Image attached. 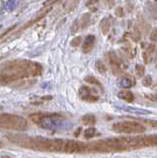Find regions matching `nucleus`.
Here are the masks:
<instances>
[{"label": "nucleus", "mask_w": 157, "mask_h": 158, "mask_svg": "<svg viewBox=\"0 0 157 158\" xmlns=\"http://www.w3.org/2000/svg\"><path fill=\"white\" fill-rule=\"evenodd\" d=\"M150 41L152 43H154V44H157V28H154L153 30H152V32L150 34Z\"/></svg>", "instance_id": "obj_25"}, {"label": "nucleus", "mask_w": 157, "mask_h": 158, "mask_svg": "<svg viewBox=\"0 0 157 158\" xmlns=\"http://www.w3.org/2000/svg\"><path fill=\"white\" fill-rule=\"evenodd\" d=\"M95 90H93L92 88L88 86H81L78 90V95H79L82 101L88 103H95L99 100V96L95 94Z\"/></svg>", "instance_id": "obj_6"}, {"label": "nucleus", "mask_w": 157, "mask_h": 158, "mask_svg": "<svg viewBox=\"0 0 157 158\" xmlns=\"http://www.w3.org/2000/svg\"><path fill=\"white\" fill-rule=\"evenodd\" d=\"M90 22H91V15L89 13H85L82 15V17L80 19V28L82 29H85L87 28L88 26L90 25Z\"/></svg>", "instance_id": "obj_16"}, {"label": "nucleus", "mask_w": 157, "mask_h": 158, "mask_svg": "<svg viewBox=\"0 0 157 158\" xmlns=\"http://www.w3.org/2000/svg\"><path fill=\"white\" fill-rule=\"evenodd\" d=\"M1 109H2V108H1V107H0V110H1Z\"/></svg>", "instance_id": "obj_35"}, {"label": "nucleus", "mask_w": 157, "mask_h": 158, "mask_svg": "<svg viewBox=\"0 0 157 158\" xmlns=\"http://www.w3.org/2000/svg\"><path fill=\"white\" fill-rule=\"evenodd\" d=\"M155 52V44H147L145 52H143V59L145 63H149L152 59V56Z\"/></svg>", "instance_id": "obj_11"}, {"label": "nucleus", "mask_w": 157, "mask_h": 158, "mask_svg": "<svg viewBox=\"0 0 157 158\" xmlns=\"http://www.w3.org/2000/svg\"><path fill=\"white\" fill-rule=\"evenodd\" d=\"M139 145H140V147L157 146V135H147V136H140Z\"/></svg>", "instance_id": "obj_9"}, {"label": "nucleus", "mask_w": 157, "mask_h": 158, "mask_svg": "<svg viewBox=\"0 0 157 158\" xmlns=\"http://www.w3.org/2000/svg\"><path fill=\"white\" fill-rule=\"evenodd\" d=\"M97 135V130L95 127H88L84 131V137L86 139H90V138L94 137Z\"/></svg>", "instance_id": "obj_18"}, {"label": "nucleus", "mask_w": 157, "mask_h": 158, "mask_svg": "<svg viewBox=\"0 0 157 158\" xmlns=\"http://www.w3.org/2000/svg\"><path fill=\"white\" fill-rule=\"evenodd\" d=\"M154 64H155V67L157 68V51L154 53Z\"/></svg>", "instance_id": "obj_32"}, {"label": "nucleus", "mask_w": 157, "mask_h": 158, "mask_svg": "<svg viewBox=\"0 0 157 158\" xmlns=\"http://www.w3.org/2000/svg\"><path fill=\"white\" fill-rule=\"evenodd\" d=\"M144 97L147 99V100L157 103V94H145Z\"/></svg>", "instance_id": "obj_27"}, {"label": "nucleus", "mask_w": 157, "mask_h": 158, "mask_svg": "<svg viewBox=\"0 0 157 158\" xmlns=\"http://www.w3.org/2000/svg\"><path fill=\"white\" fill-rule=\"evenodd\" d=\"M107 58L108 61H109V65L112 70V73L114 75H119L122 72V63H121V59L117 56V53L114 51H111L108 52Z\"/></svg>", "instance_id": "obj_7"}, {"label": "nucleus", "mask_w": 157, "mask_h": 158, "mask_svg": "<svg viewBox=\"0 0 157 158\" xmlns=\"http://www.w3.org/2000/svg\"><path fill=\"white\" fill-rule=\"evenodd\" d=\"M28 127V121L22 116L6 113L0 114V130L24 131Z\"/></svg>", "instance_id": "obj_3"}, {"label": "nucleus", "mask_w": 157, "mask_h": 158, "mask_svg": "<svg viewBox=\"0 0 157 158\" xmlns=\"http://www.w3.org/2000/svg\"><path fill=\"white\" fill-rule=\"evenodd\" d=\"M81 122L83 125H85V126H93L96 123L97 120L94 115H92V114H87V115H84L81 117Z\"/></svg>", "instance_id": "obj_14"}, {"label": "nucleus", "mask_w": 157, "mask_h": 158, "mask_svg": "<svg viewBox=\"0 0 157 158\" xmlns=\"http://www.w3.org/2000/svg\"><path fill=\"white\" fill-rule=\"evenodd\" d=\"M85 81H86L87 83L91 84V85H96V86H98V87H100L101 89L103 88L101 82H100L99 80H98V79H97L96 77H94V76H87V77H85Z\"/></svg>", "instance_id": "obj_19"}, {"label": "nucleus", "mask_w": 157, "mask_h": 158, "mask_svg": "<svg viewBox=\"0 0 157 158\" xmlns=\"http://www.w3.org/2000/svg\"><path fill=\"white\" fill-rule=\"evenodd\" d=\"M17 5H18V2L16 0H8V1H6L5 4H4V8H5L6 11L8 12H12L13 10L16 9Z\"/></svg>", "instance_id": "obj_17"}, {"label": "nucleus", "mask_w": 157, "mask_h": 158, "mask_svg": "<svg viewBox=\"0 0 157 158\" xmlns=\"http://www.w3.org/2000/svg\"><path fill=\"white\" fill-rule=\"evenodd\" d=\"M28 158H30V157H28Z\"/></svg>", "instance_id": "obj_36"}, {"label": "nucleus", "mask_w": 157, "mask_h": 158, "mask_svg": "<svg viewBox=\"0 0 157 158\" xmlns=\"http://www.w3.org/2000/svg\"><path fill=\"white\" fill-rule=\"evenodd\" d=\"M43 66L27 59H13L0 64V83L12 84L40 76Z\"/></svg>", "instance_id": "obj_1"}, {"label": "nucleus", "mask_w": 157, "mask_h": 158, "mask_svg": "<svg viewBox=\"0 0 157 158\" xmlns=\"http://www.w3.org/2000/svg\"><path fill=\"white\" fill-rule=\"evenodd\" d=\"M96 42V38L94 35H88V36L84 39V42L82 44V51L84 53H89L93 48H94V44Z\"/></svg>", "instance_id": "obj_8"}, {"label": "nucleus", "mask_w": 157, "mask_h": 158, "mask_svg": "<svg viewBox=\"0 0 157 158\" xmlns=\"http://www.w3.org/2000/svg\"><path fill=\"white\" fill-rule=\"evenodd\" d=\"M115 14H116V16L120 17V18L124 17V15H125L124 8H122V7H118V8L116 9V11H115Z\"/></svg>", "instance_id": "obj_28"}, {"label": "nucleus", "mask_w": 157, "mask_h": 158, "mask_svg": "<svg viewBox=\"0 0 157 158\" xmlns=\"http://www.w3.org/2000/svg\"><path fill=\"white\" fill-rule=\"evenodd\" d=\"M118 97L122 100H124L127 103H131L134 102V93L129 91V90H122L118 93Z\"/></svg>", "instance_id": "obj_13"}, {"label": "nucleus", "mask_w": 157, "mask_h": 158, "mask_svg": "<svg viewBox=\"0 0 157 158\" xmlns=\"http://www.w3.org/2000/svg\"><path fill=\"white\" fill-rule=\"evenodd\" d=\"M30 118L35 125L48 131H57L66 126L65 118L56 113H37L31 115Z\"/></svg>", "instance_id": "obj_2"}, {"label": "nucleus", "mask_w": 157, "mask_h": 158, "mask_svg": "<svg viewBox=\"0 0 157 158\" xmlns=\"http://www.w3.org/2000/svg\"><path fill=\"white\" fill-rule=\"evenodd\" d=\"M99 2V0H88L86 3L87 7H91V6H95V5Z\"/></svg>", "instance_id": "obj_31"}, {"label": "nucleus", "mask_w": 157, "mask_h": 158, "mask_svg": "<svg viewBox=\"0 0 157 158\" xmlns=\"http://www.w3.org/2000/svg\"><path fill=\"white\" fill-rule=\"evenodd\" d=\"M145 123L152 127H157V120H148L145 121Z\"/></svg>", "instance_id": "obj_30"}, {"label": "nucleus", "mask_w": 157, "mask_h": 158, "mask_svg": "<svg viewBox=\"0 0 157 158\" xmlns=\"http://www.w3.org/2000/svg\"><path fill=\"white\" fill-rule=\"evenodd\" d=\"M111 28V22L108 18H103L100 22V29L103 33V35H107L110 31Z\"/></svg>", "instance_id": "obj_15"}, {"label": "nucleus", "mask_w": 157, "mask_h": 158, "mask_svg": "<svg viewBox=\"0 0 157 158\" xmlns=\"http://www.w3.org/2000/svg\"><path fill=\"white\" fill-rule=\"evenodd\" d=\"M64 153L72 154V153H84L87 152V142L77 141L73 139H65Z\"/></svg>", "instance_id": "obj_5"}, {"label": "nucleus", "mask_w": 157, "mask_h": 158, "mask_svg": "<svg viewBox=\"0 0 157 158\" xmlns=\"http://www.w3.org/2000/svg\"><path fill=\"white\" fill-rule=\"evenodd\" d=\"M81 41H82V39L81 37H76V38H73V40L70 42V44L72 47H79L80 46V44H81Z\"/></svg>", "instance_id": "obj_24"}, {"label": "nucleus", "mask_w": 157, "mask_h": 158, "mask_svg": "<svg viewBox=\"0 0 157 158\" xmlns=\"http://www.w3.org/2000/svg\"><path fill=\"white\" fill-rule=\"evenodd\" d=\"M122 110L126 112H129L131 114H136V115H149L151 114L150 111L143 110V109H138V108H134V107H127V106H118Z\"/></svg>", "instance_id": "obj_12"}, {"label": "nucleus", "mask_w": 157, "mask_h": 158, "mask_svg": "<svg viewBox=\"0 0 157 158\" xmlns=\"http://www.w3.org/2000/svg\"><path fill=\"white\" fill-rule=\"evenodd\" d=\"M104 4L108 8H113L115 6V0H104Z\"/></svg>", "instance_id": "obj_29"}, {"label": "nucleus", "mask_w": 157, "mask_h": 158, "mask_svg": "<svg viewBox=\"0 0 157 158\" xmlns=\"http://www.w3.org/2000/svg\"><path fill=\"white\" fill-rule=\"evenodd\" d=\"M52 97H51V96H45L43 98H35V99H33L32 103L35 104V105H40V104H43V102H46V101L52 100Z\"/></svg>", "instance_id": "obj_22"}, {"label": "nucleus", "mask_w": 157, "mask_h": 158, "mask_svg": "<svg viewBox=\"0 0 157 158\" xmlns=\"http://www.w3.org/2000/svg\"><path fill=\"white\" fill-rule=\"evenodd\" d=\"M142 85L145 86V87H149L151 86L152 84V77L150 75H145L142 77V80H141Z\"/></svg>", "instance_id": "obj_23"}, {"label": "nucleus", "mask_w": 157, "mask_h": 158, "mask_svg": "<svg viewBox=\"0 0 157 158\" xmlns=\"http://www.w3.org/2000/svg\"><path fill=\"white\" fill-rule=\"evenodd\" d=\"M135 73L137 77H143L145 73V67L142 64L137 63L135 65Z\"/></svg>", "instance_id": "obj_21"}, {"label": "nucleus", "mask_w": 157, "mask_h": 158, "mask_svg": "<svg viewBox=\"0 0 157 158\" xmlns=\"http://www.w3.org/2000/svg\"><path fill=\"white\" fill-rule=\"evenodd\" d=\"M80 131H81V128L79 127V128H78V131H75V136H78V135H79Z\"/></svg>", "instance_id": "obj_33"}, {"label": "nucleus", "mask_w": 157, "mask_h": 158, "mask_svg": "<svg viewBox=\"0 0 157 158\" xmlns=\"http://www.w3.org/2000/svg\"><path fill=\"white\" fill-rule=\"evenodd\" d=\"M134 81L130 75H124L118 79V85L124 89H129L134 86Z\"/></svg>", "instance_id": "obj_10"}, {"label": "nucleus", "mask_w": 157, "mask_h": 158, "mask_svg": "<svg viewBox=\"0 0 157 158\" xmlns=\"http://www.w3.org/2000/svg\"><path fill=\"white\" fill-rule=\"evenodd\" d=\"M79 29H80L79 21H78V20H75L74 23H73V24H72V26H71V33H72V34H74V33H76Z\"/></svg>", "instance_id": "obj_26"}, {"label": "nucleus", "mask_w": 157, "mask_h": 158, "mask_svg": "<svg viewBox=\"0 0 157 158\" xmlns=\"http://www.w3.org/2000/svg\"><path fill=\"white\" fill-rule=\"evenodd\" d=\"M0 146H1V142H0Z\"/></svg>", "instance_id": "obj_34"}, {"label": "nucleus", "mask_w": 157, "mask_h": 158, "mask_svg": "<svg viewBox=\"0 0 157 158\" xmlns=\"http://www.w3.org/2000/svg\"><path fill=\"white\" fill-rule=\"evenodd\" d=\"M112 131L116 133H142L146 131V127L137 122L124 121L118 122L112 126Z\"/></svg>", "instance_id": "obj_4"}, {"label": "nucleus", "mask_w": 157, "mask_h": 158, "mask_svg": "<svg viewBox=\"0 0 157 158\" xmlns=\"http://www.w3.org/2000/svg\"><path fill=\"white\" fill-rule=\"evenodd\" d=\"M95 67L97 69V71L99 73H101V74L106 73V71H107V67L105 65V63L103 62L102 60H97L96 63H95Z\"/></svg>", "instance_id": "obj_20"}]
</instances>
